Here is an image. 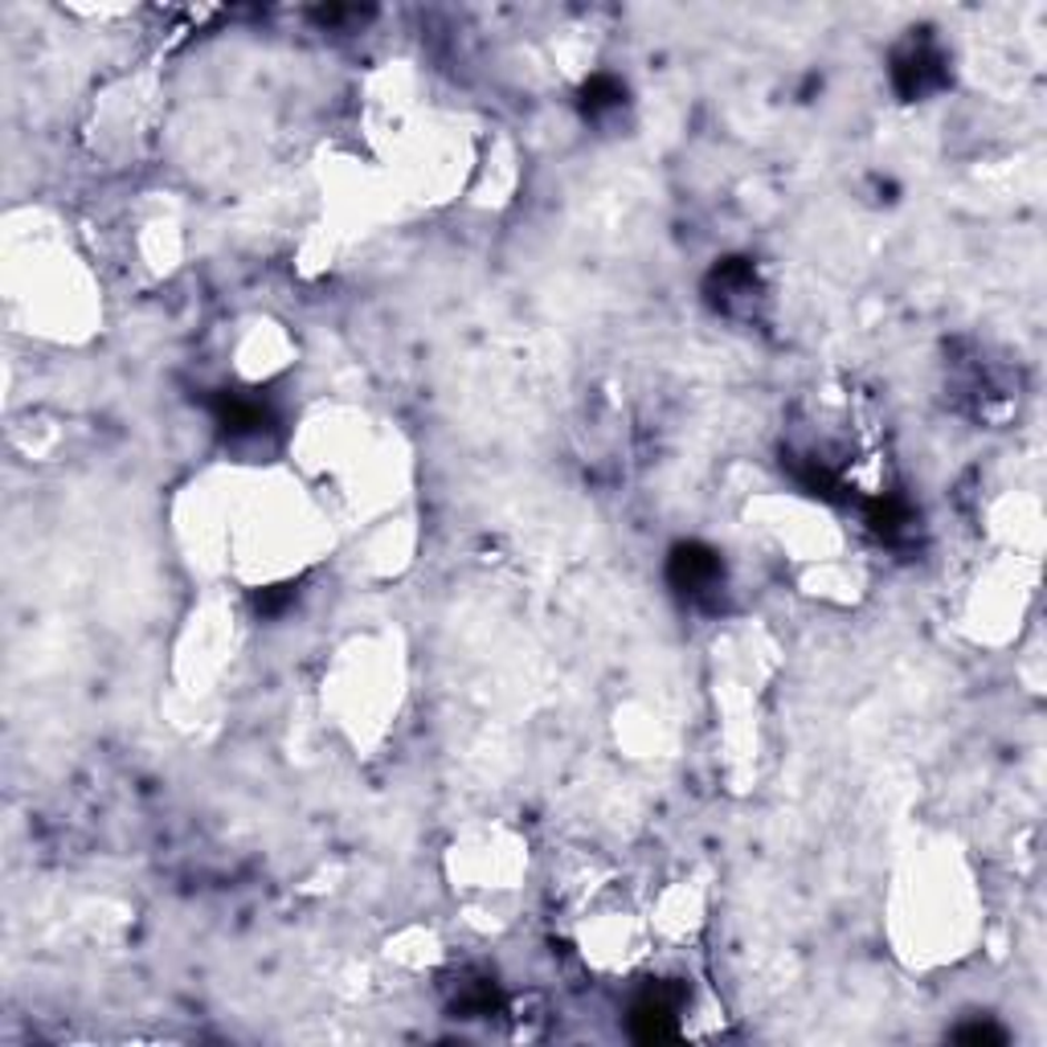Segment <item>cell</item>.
<instances>
[{"label":"cell","instance_id":"7a4b0ae2","mask_svg":"<svg viewBox=\"0 0 1047 1047\" xmlns=\"http://www.w3.org/2000/svg\"><path fill=\"white\" fill-rule=\"evenodd\" d=\"M680 990H651V995H643L639 1002H634L631 1010V1031L634 1039H643V1044H659V1039H675L680 1035Z\"/></svg>","mask_w":1047,"mask_h":1047},{"label":"cell","instance_id":"6da1fadb","mask_svg":"<svg viewBox=\"0 0 1047 1047\" xmlns=\"http://www.w3.org/2000/svg\"><path fill=\"white\" fill-rule=\"evenodd\" d=\"M668 577L688 597H704L720 585V556L708 544H680L668 561Z\"/></svg>","mask_w":1047,"mask_h":1047},{"label":"cell","instance_id":"52a82bcc","mask_svg":"<svg viewBox=\"0 0 1047 1047\" xmlns=\"http://www.w3.org/2000/svg\"><path fill=\"white\" fill-rule=\"evenodd\" d=\"M290 597H295V593H290L287 585H275V590L258 593V597H254V606H258V614H278V610L287 606Z\"/></svg>","mask_w":1047,"mask_h":1047},{"label":"cell","instance_id":"3957f363","mask_svg":"<svg viewBox=\"0 0 1047 1047\" xmlns=\"http://www.w3.org/2000/svg\"><path fill=\"white\" fill-rule=\"evenodd\" d=\"M892 82L905 99H921L934 87L946 82V70H941V53L929 50V46H912L892 62Z\"/></svg>","mask_w":1047,"mask_h":1047},{"label":"cell","instance_id":"277c9868","mask_svg":"<svg viewBox=\"0 0 1047 1047\" xmlns=\"http://www.w3.org/2000/svg\"><path fill=\"white\" fill-rule=\"evenodd\" d=\"M217 409V422L226 426V434H254V429L266 426V409L254 402H241V397H229V393H221L214 402Z\"/></svg>","mask_w":1047,"mask_h":1047},{"label":"cell","instance_id":"5b68a950","mask_svg":"<svg viewBox=\"0 0 1047 1047\" xmlns=\"http://www.w3.org/2000/svg\"><path fill=\"white\" fill-rule=\"evenodd\" d=\"M622 102V87L614 82V78L597 75L590 78V87H585V99H581V107H585V115H602L610 111V107H619Z\"/></svg>","mask_w":1047,"mask_h":1047},{"label":"cell","instance_id":"8992f818","mask_svg":"<svg viewBox=\"0 0 1047 1047\" xmlns=\"http://www.w3.org/2000/svg\"><path fill=\"white\" fill-rule=\"evenodd\" d=\"M958 1039L961 1044H1007V1031L990 1027V1023H974V1027H961Z\"/></svg>","mask_w":1047,"mask_h":1047}]
</instances>
